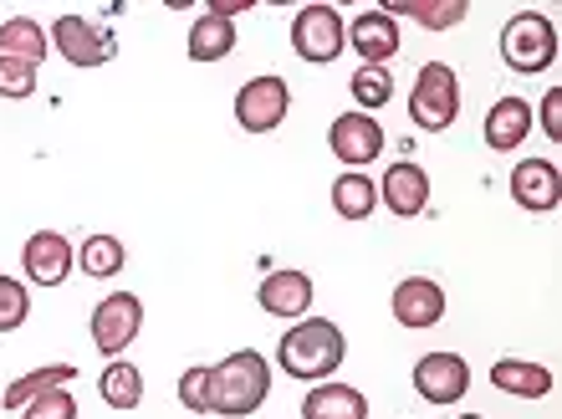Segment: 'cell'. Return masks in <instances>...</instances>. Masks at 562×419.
<instances>
[{"label":"cell","mask_w":562,"mask_h":419,"mask_svg":"<svg viewBox=\"0 0 562 419\" xmlns=\"http://www.w3.org/2000/svg\"><path fill=\"white\" fill-rule=\"evenodd\" d=\"M384 15H409L415 26H425V31H456L465 15H471V0H384L379 5Z\"/></svg>","instance_id":"obj_20"},{"label":"cell","mask_w":562,"mask_h":419,"mask_svg":"<svg viewBox=\"0 0 562 419\" xmlns=\"http://www.w3.org/2000/svg\"><path fill=\"white\" fill-rule=\"evenodd\" d=\"M179 405L190 409V415H205V399H210V363H194V369H184L175 384Z\"/></svg>","instance_id":"obj_30"},{"label":"cell","mask_w":562,"mask_h":419,"mask_svg":"<svg viewBox=\"0 0 562 419\" xmlns=\"http://www.w3.org/2000/svg\"><path fill=\"white\" fill-rule=\"evenodd\" d=\"M302 419H369V399H363V389H353V384L327 378V384H312L307 389Z\"/></svg>","instance_id":"obj_19"},{"label":"cell","mask_w":562,"mask_h":419,"mask_svg":"<svg viewBox=\"0 0 562 419\" xmlns=\"http://www.w3.org/2000/svg\"><path fill=\"white\" fill-rule=\"evenodd\" d=\"M496 46H502V61L517 77H542L558 61V26L542 11H517L502 26V42Z\"/></svg>","instance_id":"obj_3"},{"label":"cell","mask_w":562,"mask_h":419,"mask_svg":"<svg viewBox=\"0 0 562 419\" xmlns=\"http://www.w3.org/2000/svg\"><path fill=\"white\" fill-rule=\"evenodd\" d=\"M77 267H82V276H92V282H113V276H123V267H128V246H123L119 236H88L77 246Z\"/></svg>","instance_id":"obj_25"},{"label":"cell","mask_w":562,"mask_h":419,"mask_svg":"<svg viewBox=\"0 0 562 419\" xmlns=\"http://www.w3.org/2000/svg\"><path fill=\"white\" fill-rule=\"evenodd\" d=\"M348 46L358 52V67H389L404 46L400 21L384 15L379 5H373V11H358L353 21H348Z\"/></svg>","instance_id":"obj_12"},{"label":"cell","mask_w":562,"mask_h":419,"mask_svg":"<svg viewBox=\"0 0 562 419\" xmlns=\"http://www.w3.org/2000/svg\"><path fill=\"white\" fill-rule=\"evenodd\" d=\"M271 394V363L256 353V348H236L231 359L210 363V399L205 415L221 419H246L267 405Z\"/></svg>","instance_id":"obj_2"},{"label":"cell","mask_w":562,"mask_h":419,"mask_svg":"<svg viewBox=\"0 0 562 419\" xmlns=\"http://www.w3.org/2000/svg\"><path fill=\"white\" fill-rule=\"evenodd\" d=\"M286 113H292V82H286V77L267 72V77L240 82V92H236V123L246 128V134H271V128H281V123H286Z\"/></svg>","instance_id":"obj_8"},{"label":"cell","mask_w":562,"mask_h":419,"mask_svg":"<svg viewBox=\"0 0 562 419\" xmlns=\"http://www.w3.org/2000/svg\"><path fill=\"white\" fill-rule=\"evenodd\" d=\"M491 389L512 394V399H548L552 394V369L532 359H496L491 363Z\"/></svg>","instance_id":"obj_18"},{"label":"cell","mask_w":562,"mask_h":419,"mask_svg":"<svg viewBox=\"0 0 562 419\" xmlns=\"http://www.w3.org/2000/svg\"><path fill=\"white\" fill-rule=\"evenodd\" d=\"M384 123L373 118V113H338L333 118V128H327V149H333V159L338 165H348V169H363V165H373L379 154H384Z\"/></svg>","instance_id":"obj_10"},{"label":"cell","mask_w":562,"mask_h":419,"mask_svg":"<svg viewBox=\"0 0 562 419\" xmlns=\"http://www.w3.org/2000/svg\"><path fill=\"white\" fill-rule=\"evenodd\" d=\"M532 103L527 98H496V103L486 107V149L491 154H517L527 138H532Z\"/></svg>","instance_id":"obj_17"},{"label":"cell","mask_w":562,"mask_h":419,"mask_svg":"<svg viewBox=\"0 0 562 419\" xmlns=\"http://www.w3.org/2000/svg\"><path fill=\"white\" fill-rule=\"evenodd\" d=\"M379 205H384L389 215H400V220L425 215V210H429V174L419 165H409V159L389 165L384 180H379Z\"/></svg>","instance_id":"obj_16"},{"label":"cell","mask_w":562,"mask_h":419,"mask_svg":"<svg viewBox=\"0 0 562 419\" xmlns=\"http://www.w3.org/2000/svg\"><path fill=\"white\" fill-rule=\"evenodd\" d=\"M342 359H348V338L333 317H302L277 343V369L302 384H327L342 369Z\"/></svg>","instance_id":"obj_1"},{"label":"cell","mask_w":562,"mask_h":419,"mask_svg":"<svg viewBox=\"0 0 562 419\" xmlns=\"http://www.w3.org/2000/svg\"><path fill=\"white\" fill-rule=\"evenodd\" d=\"M456 419H486V415H456Z\"/></svg>","instance_id":"obj_33"},{"label":"cell","mask_w":562,"mask_h":419,"mask_svg":"<svg viewBox=\"0 0 562 419\" xmlns=\"http://www.w3.org/2000/svg\"><path fill=\"white\" fill-rule=\"evenodd\" d=\"M236 21H221V15H210L200 11L194 15V26H190V61H200V67H210V61H225L231 52H236Z\"/></svg>","instance_id":"obj_21"},{"label":"cell","mask_w":562,"mask_h":419,"mask_svg":"<svg viewBox=\"0 0 562 419\" xmlns=\"http://www.w3.org/2000/svg\"><path fill=\"white\" fill-rule=\"evenodd\" d=\"M88 332H92V348L103 353V359H123L134 338L144 332V302L134 292H108L88 317Z\"/></svg>","instance_id":"obj_7"},{"label":"cell","mask_w":562,"mask_h":419,"mask_svg":"<svg viewBox=\"0 0 562 419\" xmlns=\"http://www.w3.org/2000/svg\"><path fill=\"white\" fill-rule=\"evenodd\" d=\"M36 82H42V67L0 57V98H11V103H26L31 92H36Z\"/></svg>","instance_id":"obj_29"},{"label":"cell","mask_w":562,"mask_h":419,"mask_svg":"<svg viewBox=\"0 0 562 419\" xmlns=\"http://www.w3.org/2000/svg\"><path fill=\"white\" fill-rule=\"evenodd\" d=\"M26 317H31L26 282H15V276H5V271H0V332H15Z\"/></svg>","instance_id":"obj_28"},{"label":"cell","mask_w":562,"mask_h":419,"mask_svg":"<svg viewBox=\"0 0 562 419\" xmlns=\"http://www.w3.org/2000/svg\"><path fill=\"white\" fill-rule=\"evenodd\" d=\"M46 52H52V42H46L42 21H31V15H11V21H0V57L42 67Z\"/></svg>","instance_id":"obj_23"},{"label":"cell","mask_w":562,"mask_h":419,"mask_svg":"<svg viewBox=\"0 0 562 419\" xmlns=\"http://www.w3.org/2000/svg\"><path fill=\"white\" fill-rule=\"evenodd\" d=\"M460 118V77L450 61H425L409 92V123L425 134H445Z\"/></svg>","instance_id":"obj_4"},{"label":"cell","mask_w":562,"mask_h":419,"mask_svg":"<svg viewBox=\"0 0 562 419\" xmlns=\"http://www.w3.org/2000/svg\"><path fill=\"white\" fill-rule=\"evenodd\" d=\"M77 267V246L61 230H36V236L21 246V271H26L31 286H61Z\"/></svg>","instance_id":"obj_11"},{"label":"cell","mask_w":562,"mask_h":419,"mask_svg":"<svg viewBox=\"0 0 562 419\" xmlns=\"http://www.w3.org/2000/svg\"><path fill=\"white\" fill-rule=\"evenodd\" d=\"M312 297H317V286H312L307 271H271L267 282L256 286V302H261V313L277 317V322H302L312 317Z\"/></svg>","instance_id":"obj_13"},{"label":"cell","mask_w":562,"mask_h":419,"mask_svg":"<svg viewBox=\"0 0 562 419\" xmlns=\"http://www.w3.org/2000/svg\"><path fill=\"white\" fill-rule=\"evenodd\" d=\"M292 52L307 67H327V61H338L348 52V21H342L338 5H327V0H312L302 11L292 15Z\"/></svg>","instance_id":"obj_5"},{"label":"cell","mask_w":562,"mask_h":419,"mask_svg":"<svg viewBox=\"0 0 562 419\" xmlns=\"http://www.w3.org/2000/svg\"><path fill=\"white\" fill-rule=\"evenodd\" d=\"M46 42L57 52L67 67L77 72H92V67H108V61L119 57V42H113V31L88 21V15H57L52 31H46Z\"/></svg>","instance_id":"obj_6"},{"label":"cell","mask_w":562,"mask_h":419,"mask_svg":"<svg viewBox=\"0 0 562 419\" xmlns=\"http://www.w3.org/2000/svg\"><path fill=\"white\" fill-rule=\"evenodd\" d=\"M333 210L353 225L369 220L373 210H379V184H373L363 169H342L338 180H333Z\"/></svg>","instance_id":"obj_24"},{"label":"cell","mask_w":562,"mask_h":419,"mask_svg":"<svg viewBox=\"0 0 562 419\" xmlns=\"http://www.w3.org/2000/svg\"><path fill=\"white\" fill-rule=\"evenodd\" d=\"M389 313H394V322H400V328H409V332L440 328L445 286L429 282V276H404V282L394 286V297H389Z\"/></svg>","instance_id":"obj_14"},{"label":"cell","mask_w":562,"mask_h":419,"mask_svg":"<svg viewBox=\"0 0 562 419\" xmlns=\"http://www.w3.org/2000/svg\"><path fill=\"white\" fill-rule=\"evenodd\" d=\"M512 200L532 215H552L562 200V174L558 159H517L512 165Z\"/></svg>","instance_id":"obj_15"},{"label":"cell","mask_w":562,"mask_h":419,"mask_svg":"<svg viewBox=\"0 0 562 419\" xmlns=\"http://www.w3.org/2000/svg\"><path fill=\"white\" fill-rule=\"evenodd\" d=\"M21 419H77V399L67 389H52V394H42V399H31V405L21 409Z\"/></svg>","instance_id":"obj_31"},{"label":"cell","mask_w":562,"mask_h":419,"mask_svg":"<svg viewBox=\"0 0 562 419\" xmlns=\"http://www.w3.org/2000/svg\"><path fill=\"white\" fill-rule=\"evenodd\" d=\"M98 394H103L108 409H138L144 405V369L123 359H108L103 378H98Z\"/></svg>","instance_id":"obj_26"},{"label":"cell","mask_w":562,"mask_h":419,"mask_svg":"<svg viewBox=\"0 0 562 419\" xmlns=\"http://www.w3.org/2000/svg\"><path fill=\"white\" fill-rule=\"evenodd\" d=\"M532 123H542V134L558 144V138H562V88L542 92V107H532Z\"/></svg>","instance_id":"obj_32"},{"label":"cell","mask_w":562,"mask_h":419,"mask_svg":"<svg viewBox=\"0 0 562 419\" xmlns=\"http://www.w3.org/2000/svg\"><path fill=\"white\" fill-rule=\"evenodd\" d=\"M72 378H77L72 363H42V369H31V374H21V378H11V384H5L0 405L21 415L31 399H42V394H52V389H67Z\"/></svg>","instance_id":"obj_22"},{"label":"cell","mask_w":562,"mask_h":419,"mask_svg":"<svg viewBox=\"0 0 562 419\" xmlns=\"http://www.w3.org/2000/svg\"><path fill=\"white\" fill-rule=\"evenodd\" d=\"M348 88H353L358 113H379V107L394 103V77H389V67H358Z\"/></svg>","instance_id":"obj_27"},{"label":"cell","mask_w":562,"mask_h":419,"mask_svg":"<svg viewBox=\"0 0 562 419\" xmlns=\"http://www.w3.org/2000/svg\"><path fill=\"white\" fill-rule=\"evenodd\" d=\"M415 394L425 405H460L465 394H471V363L450 353V348H435L425 359L415 363Z\"/></svg>","instance_id":"obj_9"}]
</instances>
